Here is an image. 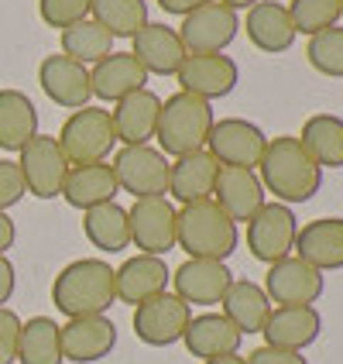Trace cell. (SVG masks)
<instances>
[{
    "label": "cell",
    "instance_id": "obj_39",
    "mask_svg": "<svg viewBox=\"0 0 343 364\" xmlns=\"http://www.w3.org/2000/svg\"><path fill=\"white\" fill-rule=\"evenodd\" d=\"M24 196H28V189H24V176H21L18 162L0 159V213H7L11 206H18Z\"/></svg>",
    "mask_w": 343,
    "mask_h": 364
},
{
    "label": "cell",
    "instance_id": "obj_1",
    "mask_svg": "<svg viewBox=\"0 0 343 364\" xmlns=\"http://www.w3.org/2000/svg\"><path fill=\"white\" fill-rule=\"evenodd\" d=\"M254 172L261 179L264 193H271L275 203H285V206L309 203L323 189V168L312 162V155L305 151L295 134L268 138Z\"/></svg>",
    "mask_w": 343,
    "mask_h": 364
},
{
    "label": "cell",
    "instance_id": "obj_33",
    "mask_svg": "<svg viewBox=\"0 0 343 364\" xmlns=\"http://www.w3.org/2000/svg\"><path fill=\"white\" fill-rule=\"evenodd\" d=\"M18 364H65L59 323L52 316H31L28 323H21Z\"/></svg>",
    "mask_w": 343,
    "mask_h": 364
},
{
    "label": "cell",
    "instance_id": "obj_9",
    "mask_svg": "<svg viewBox=\"0 0 343 364\" xmlns=\"http://www.w3.org/2000/svg\"><path fill=\"white\" fill-rule=\"evenodd\" d=\"M295 234L299 217L285 203H264L261 210L247 220V251L264 264H275L295 255Z\"/></svg>",
    "mask_w": 343,
    "mask_h": 364
},
{
    "label": "cell",
    "instance_id": "obj_43",
    "mask_svg": "<svg viewBox=\"0 0 343 364\" xmlns=\"http://www.w3.org/2000/svg\"><path fill=\"white\" fill-rule=\"evenodd\" d=\"M202 4H209V0H158V7H162L165 14H175V18H185V14H192L196 7Z\"/></svg>",
    "mask_w": 343,
    "mask_h": 364
},
{
    "label": "cell",
    "instance_id": "obj_16",
    "mask_svg": "<svg viewBox=\"0 0 343 364\" xmlns=\"http://www.w3.org/2000/svg\"><path fill=\"white\" fill-rule=\"evenodd\" d=\"M38 86L52 103H59L65 110H80L89 107L93 100V86H89V69L82 62L69 55H45L38 65Z\"/></svg>",
    "mask_w": 343,
    "mask_h": 364
},
{
    "label": "cell",
    "instance_id": "obj_41",
    "mask_svg": "<svg viewBox=\"0 0 343 364\" xmlns=\"http://www.w3.org/2000/svg\"><path fill=\"white\" fill-rule=\"evenodd\" d=\"M247 364H309L299 354V350H282V347H254L247 358H244Z\"/></svg>",
    "mask_w": 343,
    "mask_h": 364
},
{
    "label": "cell",
    "instance_id": "obj_11",
    "mask_svg": "<svg viewBox=\"0 0 343 364\" xmlns=\"http://www.w3.org/2000/svg\"><path fill=\"white\" fill-rule=\"evenodd\" d=\"M127 223H131V244L141 255H155L165 258L175 247V223H179V210L172 206L168 196H141L127 210Z\"/></svg>",
    "mask_w": 343,
    "mask_h": 364
},
{
    "label": "cell",
    "instance_id": "obj_13",
    "mask_svg": "<svg viewBox=\"0 0 343 364\" xmlns=\"http://www.w3.org/2000/svg\"><path fill=\"white\" fill-rule=\"evenodd\" d=\"M189 320H192V306H185L175 292H162L134 306V337L148 347H172L182 341Z\"/></svg>",
    "mask_w": 343,
    "mask_h": 364
},
{
    "label": "cell",
    "instance_id": "obj_24",
    "mask_svg": "<svg viewBox=\"0 0 343 364\" xmlns=\"http://www.w3.org/2000/svg\"><path fill=\"white\" fill-rule=\"evenodd\" d=\"M131 41H134L131 55L138 59V65L148 76H175L179 73L182 59H185V48H182V38L175 28L148 21Z\"/></svg>",
    "mask_w": 343,
    "mask_h": 364
},
{
    "label": "cell",
    "instance_id": "obj_5",
    "mask_svg": "<svg viewBox=\"0 0 343 364\" xmlns=\"http://www.w3.org/2000/svg\"><path fill=\"white\" fill-rule=\"evenodd\" d=\"M59 144L65 151L69 165L107 162L117 151V131L110 121V110L103 107H80L72 110L59 131Z\"/></svg>",
    "mask_w": 343,
    "mask_h": 364
},
{
    "label": "cell",
    "instance_id": "obj_35",
    "mask_svg": "<svg viewBox=\"0 0 343 364\" xmlns=\"http://www.w3.org/2000/svg\"><path fill=\"white\" fill-rule=\"evenodd\" d=\"M89 18L100 21L114 38H134L148 24V0H93Z\"/></svg>",
    "mask_w": 343,
    "mask_h": 364
},
{
    "label": "cell",
    "instance_id": "obj_28",
    "mask_svg": "<svg viewBox=\"0 0 343 364\" xmlns=\"http://www.w3.org/2000/svg\"><path fill=\"white\" fill-rule=\"evenodd\" d=\"M89 86H93V97L117 103L124 97L144 90L148 86V73L138 65V59L131 52H110L107 59H100L89 69Z\"/></svg>",
    "mask_w": 343,
    "mask_h": 364
},
{
    "label": "cell",
    "instance_id": "obj_15",
    "mask_svg": "<svg viewBox=\"0 0 343 364\" xmlns=\"http://www.w3.org/2000/svg\"><path fill=\"white\" fill-rule=\"evenodd\" d=\"M230 282L234 272L227 268V262L213 258H185L172 272V289L185 306H220Z\"/></svg>",
    "mask_w": 343,
    "mask_h": 364
},
{
    "label": "cell",
    "instance_id": "obj_46",
    "mask_svg": "<svg viewBox=\"0 0 343 364\" xmlns=\"http://www.w3.org/2000/svg\"><path fill=\"white\" fill-rule=\"evenodd\" d=\"M227 7H234V11H247V7H254L258 0H223Z\"/></svg>",
    "mask_w": 343,
    "mask_h": 364
},
{
    "label": "cell",
    "instance_id": "obj_32",
    "mask_svg": "<svg viewBox=\"0 0 343 364\" xmlns=\"http://www.w3.org/2000/svg\"><path fill=\"white\" fill-rule=\"evenodd\" d=\"M320 168H343V117L337 114H312L295 134Z\"/></svg>",
    "mask_w": 343,
    "mask_h": 364
},
{
    "label": "cell",
    "instance_id": "obj_6",
    "mask_svg": "<svg viewBox=\"0 0 343 364\" xmlns=\"http://www.w3.org/2000/svg\"><path fill=\"white\" fill-rule=\"evenodd\" d=\"M114 176L121 193L141 196H165L168 193V168L172 159H165L155 144H121L114 151Z\"/></svg>",
    "mask_w": 343,
    "mask_h": 364
},
{
    "label": "cell",
    "instance_id": "obj_36",
    "mask_svg": "<svg viewBox=\"0 0 343 364\" xmlns=\"http://www.w3.org/2000/svg\"><path fill=\"white\" fill-rule=\"evenodd\" d=\"M288 18L295 24V35H320L326 28H337L340 14V0H292L288 4Z\"/></svg>",
    "mask_w": 343,
    "mask_h": 364
},
{
    "label": "cell",
    "instance_id": "obj_26",
    "mask_svg": "<svg viewBox=\"0 0 343 364\" xmlns=\"http://www.w3.org/2000/svg\"><path fill=\"white\" fill-rule=\"evenodd\" d=\"M182 344L192 358L209 361V358H223V354H241L244 333L223 313H200V316L189 320L185 333H182Z\"/></svg>",
    "mask_w": 343,
    "mask_h": 364
},
{
    "label": "cell",
    "instance_id": "obj_10",
    "mask_svg": "<svg viewBox=\"0 0 343 364\" xmlns=\"http://www.w3.org/2000/svg\"><path fill=\"white\" fill-rule=\"evenodd\" d=\"M261 289L268 292L271 306H316L326 292V275L299 255H288L282 262L268 264Z\"/></svg>",
    "mask_w": 343,
    "mask_h": 364
},
{
    "label": "cell",
    "instance_id": "obj_40",
    "mask_svg": "<svg viewBox=\"0 0 343 364\" xmlns=\"http://www.w3.org/2000/svg\"><path fill=\"white\" fill-rule=\"evenodd\" d=\"M21 320L14 309L0 306V364L18 361V341H21Z\"/></svg>",
    "mask_w": 343,
    "mask_h": 364
},
{
    "label": "cell",
    "instance_id": "obj_18",
    "mask_svg": "<svg viewBox=\"0 0 343 364\" xmlns=\"http://www.w3.org/2000/svg\"><path fill=\"white\" fill-rule=\"evenodd\" d=\"M168 285H172V268L165 264V258H155V255H134L121 268H114L117 303L141 306L168 292Z\"/></svg>",
    "mask_w": 343,
    "mask_h": 364
},
{
    "label": "cell",
    "instance_id": "obj_45",
    "mask_svg": "<svg viewBox=\"0 0 343 364\" xmlns=\"http://www.w3.org/2000/svg\"><path fill=\"white\" fill-rule=\"evenodd\" d=\"M202 364H247V361H244V354H223V358H209Z\"/></svg>",
    "mask_w": 343,
    "mask_h": 364
},
{
    "label": "cell",
    "instance_id": "obj_17",
    "mask_svg": "<svg viewBox=\"0 0 343 364\" xmlns=\"http://www.w3.org/2000/svg\"><path fill=\"white\" fill-rule=\"evenodd\" d=\"M62 358L76 364H97L117 347V323L110 316H76L59 326Z\"/></svg>",
    "mask_w": 343,
    "mask_h": 364
},
{
    "label": "cell",
    "instance_id": "obj_22",
    "mask_svg": "<svg viewBox=\"0 0 343 364\" xmlns=\"http://www.w3.org/2000/svg\"><path fill=\"white\" fill-rule=\"evenodd\" d=\"M247 31L251 45L258 52H268V55H282L295 45V24L288 18V7L278 4V0H258L254 7H247V18L241 24Z\"/></svg>",
    "mask_w": 343,
    "mask_h": 364
},
{
    "label": "cell",
    "instance_id": "obj_38",
    "mask_svg": "<svg viewBox=\"0 0 343 364\" xmlns=\"http://www.w3.org/2000/svg\"><path fill=\"white\" fill-rule=\"evenodd\" d=\"M89 7L93 0H38V14L48 28H59L65 31L69 24L89 18Z\"/></svg>",
    "mask_w": 343,
    "mask_h": 364
},
{
    "label": "cell",
    "instance_id": "obj_25",
    "mask_svg": "<svg viewBox=\"0 0 343 364\" xmlns=\"http://www.w3.org/2000/svg\"><path fill=\"white\" fill-rule=\"evenodd\" d=\"M295 255L320 272H340L343 268V217H320L299 227L295 234Z\"/></svg>",
    "mask_w": 343,
    "mask_h": 364
},
{
    "label": "cell",
    "instance_id": "obj_47",
    "mask_svg": "<svg viewBox=\"0 0 343 364\" xmlns=\"http://www.w3.org/2000/svg\"><path fill=\"white\" fill-rule=\"evenodd\" d=\"M340 14H343V0H340Z\"/></svg>",
    "mask_w": 343,
    "mask_h": 364
},
{
    "label": "cell",
    "instance_id": "obj_12",
    "mask_svg": "<svg viewBox=\"0 0 343 364\" xmlns=\"http://www.w3.org/2000/svg\"><path fill=\"white\" fill-rule=\"evenodd\" d=\"M268 134L254 121L247 117H220L209 131L206 151L220 165H234V168H258L264 155Z\"/></svg>",
    "mask_w": 343,
    "mask_h": 364
},
{
    "label": "cell",
    "instance_id": "obj_31",
    "mask_svg": "<svg viewBox=\"0 0 343 364\" xmlns=\"http://www.w3.org/2000/svg\"><path fill=\"white\" fill-rule=\"evenodd\" d=\"M38 134V107L21 90H0V148L21 151Z\"/></svg>",
    "mask_w": 343,
    "mask_h": 364
},
{
    "label": "cell",
    "instance_id": "obj_7",
    "mask_svg": "<svg viewBox=\"0 0 343 364\" xmlns=\"http://www.w3.org/2000/svg\"><path fill=\"white\" fill-rule=\"evenodd\" d=\"M175 31H179L185 55H217L237 38L241 14L234 7H227L223 0H209V4L196 7L192 14H185Z\"/></svg>",
    "mask_w": 343,
    "mask_h": 364
},
{
    "label": "cell",
    "instance_id": "obj_19",
    "mask_svg": "<svg viewBox=\"0 0 343 364\" xmlns=\"http://www.w3.org/2000/svg\"><path fill=\"white\" fill-rule=\"evenodd\" d=\"M264 344L282 347V350H299L312 347L323 333V313L316 306H275L268 323H264Z\"/></svg>",
    "mask_w": 343,
    "mask_h": 364
},
{
    "label": "cell",
    "instance_id": "obj_14",
    "mask_svg": "<svg viewBox=\"0 0 343 364\" xmlns=\"http://www.w3.org/2000/svg\"><path fill=\"white\" fill-rule=\"evenodd\" d=\"M182 93H192L200 100H220V97H230L241 82V65L230 59V55H185L175 73Z\"/></svg>",
    "mask_w": 343,
    "mask_h": 364
},
{
    "label": "cell",
    "instance_id": "obj_8",
    "mask_svg": "<svg viewBox=\"0 0 343 364\" xmlns=\"http://www.w3.org/2000/svg\"><path fill=\"white\" fill-rule=\"evenodd\" d=\"M18 168L24 176V189L35 200H55L62 196V182L69 176V159L62 151L55 134H35L18 151Z\"/></svg>",
    "mask_w": 343,
    "mask_h": 364
},
{
    "label": "cell",
    "instance_id": "obj_29",
    "mask_svg": "<svg viewBox=\"0 0 343 364\" xmlns=\"http://www.w3.org/2000/svg\"><path fill=\"white\" fill-rule=\"evenodd\" d=\"M271 309L275 306L268 299V292L258 282H251V279H234L220 303V313L241 330L244 337L247 333H261L268 316H271Z\"/></svg>",
    "mask_w": 343,
    "mask_h": 364
},
{
    "label": "cell",
    "instance_id": "obj_23",
    "mask_svg": "<svg viewBox=\"0 0 343 364\" xmlns=\"http://www.w3.org/2000/svg\"><path fill=\"white\" fill-rule=\"evenodd\" d=\"M217 176H220V162L202 148V151H192V155H182V159H172V168H168V196L182 206L200 200H213V186H217Z\"/></svg>",
    "mask_w": 343,
    "mask_h": 364
},
{
    "label": "cell",
    "instance_id": "obj_27",
    "mask_svg": "<svg viewBox=\"0 0 343 364\" xmlns=\"http://www.w3.org/2000/svg\"><path fill=\"white\" fill-rule=\"evenodd\" d=\"M117 193H121V186H117L110 162L69 165V176L62 182V200L72 210H93L100 203H114Z\"/></svg>",
    "mask_w": 343,
    "mask_h": 364
},
{
    "label": "cell",
    "instance_id": "obj_20",
    "mask_svg": "<svg viewBox=\"0 0 343 364\" xmlns=\"http://www.w3.org/2000/svg\"><path fill=\"white\" fill-rule=\"evenodd\" d=\"M213 200L220 203L223 213L234 223H247L268 203V193H264L254 168L220 165V176H217V186H213Z\"/></svg>",
    "mask_w": 343,
    "mask_h": 364
},
{
    "label": "cell",
    "instance_id": "obj_42",
    "mask_svg": "<svg viewBox=\"0 0 343 364\" xmlns=\"http://www.w3.org/2000/svg\"><path fill=\"white\" fill-rule=\"evenodd\" d=\"M14 289H18V272H14V264H11L7 255H0V306L11 303Z\"/></svg>",
    "mask_w": 343,
    "mask_h": 364
},
{
    "label": "cell",
    "instance_id": "obj_37",
    "mask_svg": "<svg viewBox=\"0 0 343 364\" xmlns=\"http://www.w3.org/2000/svg\"><path fill=\"white\" fill-rule=\"evenodd\" d=\"M305 59L316 73L343 80V28H326L320 35H312L305 45Z\"/></svg>",
    "mask_w": 343,
    "mask_h": 364
},
{
    "label": "cell",
    "instance_id": "obj_2",
    "mask_svg": "<svg viewBox=\"0 0 343 364\" xmlns=\"http://www.w3.org/2000/svg\"><path fill=\"white\" fill-rule=\"evenodd\" d=\"M52 303L62 316H107V309L117 303L114 268L103 258H80L69 262L52 282Z\"/></svg>",
    "mask_w": 343,
    "mask_h": 364
},
{
    "label": "cell",
    "instance_id": "obj_3",
    "mask_svg": "<svg viewBox=\"0 0 343 364\" xmlns=\"http://www.w3.org/2000/svg\"><path fill=\"white\" fill-rule=\"evenodd\" d=\"M241 244L237 223L223 213L217 200H200L179 210L175 223V247H182L189 258H213L227 262Z\"/></svg>",
    "mask_w": 343,
    "mask_h": 364
},
{
    "label": "cell",
    "instance_id": "obj_21",
    "mask_svg": "<svg viewBox=\"0 0 343 364\" xmlns=\"http://www.w3.org/2000/svg\"><path fill=\"white\" fill-rule=\"evenodd\" d=\"M158 117H162V97L148 86L117 100L110 110V121H114L121 144H151L155 131H158Z\"/></svg>",
    "mask_w": 343,
    "mask_h": 364
},
{
    "label": "cell",
    "instance_id": "obj_34",
    "mask_svg": "<svg viewBox=\"0 0 343 364\" xmlns=\"http://www.w3.org/2000/svg\"><path fill=\"white\" fill-rule=\"evenodd\" d=\"M59 41H62V55L82 62L86 69L97 65L100 59H107V55L114 52V35L103 28L100 21H93V18L69 24V28L62 31Z\"/></svg>",
    "mask_w": 343,
    "mask_h": 364
},
{
    "label": "cell",
    "instance_id": "obj_44",
    "mask_svg": "<svg viewBox=\"0 0 343 364\" xmlns=\"http://www.w3.org/2000/svg\"><path fill=\"white\" fill-rule=\"evenodd\" d=\"M14 241H18V227L7 213H0V255H7L14 247Z\"/></svg>",
    "mask_w": 343,
    "mask_h": 364
},
{
    "label": "cell",
    "instance_id": "obj_30",
    "mask_svg": "<svg viewBox=\"0 0 343 364\" xmlns=\"http://www.w3.org/2000/svg\"><path fill=\"white\" fill-rule=\"evenodd\" d=\"M82 234L103 255H121L131 247V223L121 203H100L93 210H82Z\"/></svg>",
    "mask_w": 343,
    "mask_h": 364
},
{
    "label": "cell",
    "instance_id": "obj_4",
    "mask_svg": "<svg viewBox=\"0 0 343 364\" xmlns=\"http://www.w3.org/2000/svg\"><path fill=\"white\" fill-rule=\"evenodd\" d=\"M213 124H217V114H213L209 100H200L182 90L172 93L168 100H162V117H158V131H155L158 151L165 159H182V155L202 151Z\"/></svg>",
    "mask_w": 343,
    "mask_h": 364
}]
</instances>
